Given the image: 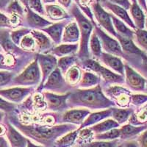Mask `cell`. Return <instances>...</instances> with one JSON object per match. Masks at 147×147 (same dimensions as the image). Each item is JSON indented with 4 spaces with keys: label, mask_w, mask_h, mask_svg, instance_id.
I'll return each mask as SVG.
<instances>
[{
    "label": "cell",
    "mask_w": 147,
    "mask_h": 147,
    "mask_svg": "<svg viewBox=\"0 0 147 147\" xmlns=\"http://www.w3.org/2000/svg\"><path fill=\"white\" fill-rule=\"evenodd\" d=\"M9 121L24 136L45 147H52L59 138L78 128L77 126L71 124L56 125L31 124L27 125L21 123L15 115L9 116Z\"/></svg>",
    "instance_id": "6da1fadb"
},
{
    "label": "cell",
    "mask_w": 147,
    "mask_h": 147,
    "mask_svg": "<svg viewBox=\"0 0 147 147\" xmlns=\"http://www.w3.org/2000/svg\"><path fill=\"white\" fill-rule=\"evenodd\" d=\"M69 108H85L89 110H102L115 107L113 102L104 94L101 85L90 88H74L67 99Z\"/></svg>",
    "instance_id": "7a4b0ae2"
},
{
    "label": "cell",
    "mask_w": 147,
    "mask_h": 147,
    "mask_svg": "<svg viewBox=\"0 0 147 147\" xmlns=\"http://www.w3.org/2000/svg\"><path fill=\"white\" fill-rule=\"evenodd\" d=\"M68 13L71 16L76 22L77 23L80 33V39L79 43V51L77 54V57L79 60H85V59L91 58L90 52H89V40L90 35L94 30V26L92 22L89 20L82 13L77 4L72 2L70 7L68 9Z\"/></svg>",
    "instance_id": "3957f363"
},
{
    "label": "cell",
    "mask_w": 147,
    "mask_h": 147,
    "mask_svg": "<svg viewBox=\"0 0 147 147\" xmlns=\"http://www.w3.org/2000/svg\"><path fill=\"white\" fill-rule=\"evenodd\" d=\"M41 81V73L36 57L25 69L16 75L12 80L10 86L36 87Z\"/></svg>",
    "instance_id": "277c9868"
},
{
    "label": "cell",
    "mask_w": 147,
    "mask_h": 147,
    "mask_svg": "<svg viewBox=\"0 0 147 147\" xmlns=\"http://www.w3.org/2000/svg\"><path fill=\"white\" fill-rule=\"evenodd\" d=\"M104 94L112 101L115 107L125 108L130 105L131 91L123 85H101Z\"/></svg>",
    "instance_id": "5b68a950"
},
{
    "label": "cell",
    "mask_w": 147,
    "mask_h": 147,
    "mask_svg": "<svg viewBox=\"0 0 147 147\" xmlns=\"http://www.w3.org/2000/svg\"><path fill=\"white\" fill-rule=\"evenodd\" d=\"M72 89L65 80L63 74L57 67L49 76L42 86L40 93L49 91L57 94H65L69 93Z\"/></svg>",
    "instance_id": "8992f818"
},
{
    "label": "cell",
    "mask_w": 147,
    "mask_h": 147,
    "mask_svg": "<svg viewBox=\"0 0 147 147\" xmlns=\"http://www.w3.org/2000/svg\"><path fill=\"white\" fill-rule=\"evenodd\" d=\"M94 30L99 37L101 45H102V52L115 55L124 60L125 56L117 39L107 33L97 24L94 26Z\"/></svg>",
    "instance_id": "52a82bcc"
},
{
    "label": "cell",
    "mask_w": 147,
    "mask_h": 147,
    "mask_svg": "<svg viewBox=\"0 0 147 147\" xmlns=\"http://www.w3.org/2000/svg\"><path fill=\"white\" fill-rule=\"evenodd\" d=\"M90 9L92 10L94 18L96 21V24L103 30H105L107 33L115 38L117 33L115 32L113 25L111 17H110V13L106 11L105 9H104L102 7L99 2H97L96 1H92L90 5Z\"/></svg>",
    "instance_id": "ba28073f"
},
{
    "label": "cell",
    "mask_w": 147,
    "mask_h": 147,
    "mask_svg": "<svg viewBox=\"0 0 147 147\" xmlns=\"http://www.w3.org/2000/svg\"><path fill=\"white\" fill-rule=\"evenodd\" d=\"M41 94L47 110L50 112L63 113L70 109L67 103L69 93L65 94H57L52 92L42 91Z\"/></svg>",
    "instance_id": "9c48e42d"
},
{
    "label": "cell",
    "mask_w": 147,
    "mask_h": 147,
    "mask_svg": "<svg viewBox=\"0 0 147 147\" xmlns=\"http://www.w3.org/2000/svg\"><path fill=\"white\" fill-rule=\"evenodd\" d=\"M36 59L41 73V81L38 86L36 91L40 93L42 86L46 82L49 76L57 66V58L50 53L36 54Z\"/></svg>",
    "instance_id": "30bf717a"
},
{
    "label": "cell",
    "mask_w": 147,
    "mask_h": 147,
    "mask_svg": "<svg viewBox=\"0 0 147 147\" xmlns=\"http://www.w3.org/2000/svg\"><path fill=\"white\" fill-rule=\"evenodd\" d=\"M146 80L140 73L124 62V85L129 90L144 91Z\"/></svg>",
    "instance_id": "8fae6325"
},
{
    "label": "cell",
    "mask_w": 147,
    "mask_h": 147,
    "mask_svg": "<svg viewBox=\"0 0 147 147\" xmlns=\"http://www.w3.org/2000/svg\"><path fill=\"white\" fill-rule=\"evenodd\" d=\"M35 90L34 87H15L0 89V96L14 104H22Z\"/></svg>",
    "instance_id": "7c38bea8"
},
{
    "label": "cell",
    "mask_w": 147,
    "mask_h": 147,
    "mask_svg": "<svg viewBox=\"0 0 147 147\" xmlns=\"http://www.w3.org/2000/svg\"><path fill=\"white\" fill-rule=\"evenodd\" d=\"M54 22H50L44 16L32 11L30 7L25 8V13L22 22V27L30 29V30H40L52 25Z\"/></svg>",
    "instance_id": "4fadbf2b"
},
{
    "label": "cell",
    "mask_w": 147,
    "mask_h": 147,
    "mask_svg": "<svg viewBox=\"0 0 147 147\" xmlns=\"http://www.w3.org/2000/svg\"><path fill=\"white\" fill-rule=\"evenodd\" d=\"M94 73L96 74L101 78V85H124V77L119 74L113 71L107 69V67L102 65L100 63H98Z\"/></svg>",
    "instance_id": "5bb4252c"
},
{
    "label": "cell",
    "mask_w": 147,
    "mask_h": 147,
    "mask_svg": "<svg viewBox=\"0 0 147 147\" xmlns=\"http://www.w3.org/2000/svg\"><path fill=\"white\" fill-rule=\"evenodd\" d=\"M91 111L85 108H71L61 114L60 124L80 126Z\"/></svg>",
    "instance_id": "9a60e30c"
},
{
    "label": "cell",
    "mask_w": 147,
    "mask_h": 147,
    "mask_svg": "<svg viewBox=\"0 0 147 147\" xmlns=\"http://www.w3.org/2000/svg\"><path fill=\"white\" fill-rule=\"evenodd\" d=\"M99 3H100V5H102V7L104 9H106L107 10H108L109 13L113 14L115 16L119 18L120 20L124 22L129 27H130L131 29L134 30H136V26H135L133 22L131 19L130 16L128 13L127 10H125L121 6L111 3V2L106 1V0H100Z\"/></svg>",
    "instance_id": "2e32d148"
},
{
    "label": "cell",
    "mask_w": 147,
    "mask_h": 147,
    "mask_svg": "<svg viewBox=\"0 0 147 147\" xmlns=\"http://www.w3.org/2000/svg\"><path fill=\"white\" fill-rule=\"evenodd\" d=\"M98 61L107 69L124 77V61L121 57L102 52Z\"/></svg>",
    "instance_id": "e0dca14e"
},
{
    "label": "cell",
    "mask_w": 147,
    "mask_h": 147,
    "mask_svg": "<svg viewBox=\"0 0 147 147\" xmlns=\"http://www.w3.org/2000/svg\"><path fill=\"white\" fill-rule=\"evenodd\" d=\"M73 20H74V18L60 21V22H56V23H53L52 25L49 26L46 28L41 29L40 31L47 34L49 37V38L52 40V42H53L55 46L59 45V44H61L64 28L69 22Z\"/></svg>",
    "instance_id": "ac0fdd59"
},
{
    "label": "cell",
    "mask_w": 147,
    "mask_h": 147,
    "mask_svg": "<svg viewBox=\"0 0 147 147\" xmlns=\"http://www.w3.org/2000/svg\"><path fill=\"white\" fill-rule=\"evenodd\" d=\"M30 34L35 40L36 53L48 54L55 47L49 37L40 30H31Z\"/></svg>",
    "instance_id": "d6986e66"
},
{
    "label": "cell",
    "mask_w": 147,
    "mask_h": 147,
    "mask_svg": "<svg viewBox=\"0 0 147 147\" xmlns=\"http://www.w3.org/2000/svg\"><path fill=\"white\" fill-rule=\"evenodd\" d=\"M45 16L50 22H60V21L73 18V17L60 5L55 4L44 5Z\"/></svg>",
    "instance_id": "ffe728a7"
},
{
    "label": "cell",
    "mask_w": 147,
    "mask_h": 147,
    "mask_svg": "<svg viewBox=\"0 0 147 147\" xmlns=\"http://www.w3.org/2000/svg\"><path fill=\"white\" fill-rule=\"evenodd\" d=\"M115 38L119 42L122 51L124 54V56H125L124 61H127L129 58L144 54L135 44V42L133 41L132 39L128 38L123 37L119 35H116Z\"/></svg>",
    "instance_id": "44dd1931"
},
{
    "label": "cell",
    "mask_w": 147,
    "mask_h": 147,
    "mask_svg": "<svg viewBox=\"0 0 147 147\" xmlns=\"http://www.w3.org/2000/svg\"><path fill=\"white\" fill-rule=\"evenodd\" d=\"M6 135L10 145L13 147H27L28 139L24 136L23 134L18 132L10 121H7L6 124Z\"/></svg>",
    "instance_id": "7402d4cb"
},
{
    "label": "cell",
    "mask_w": 147,
    "mask_h": 147,
    "mask_svg": "<svg viewBox=\"0 0 147 147\" xmlns=\"http://www.w3.org/2000/svg\"><path fill=\"white\" fill-rule=\"evenodd\" d=\"M80 33L76 21L69 22L65 27L63 32L61 44H77L80 42Z\"/></svg>",
    "instance_id": "603a6c76"
},
{
    "label": "cell",
    "mask_w": 147,
    "mask_h": 147,
    "mask_svg": "<svg viewBox=\"0 0 147 147\" xmlns=\"http://www.w3.org/2000/svg\"><path fill=\"white\" fill-rule=\"evenodd\" d=\"M111 114H112L111 107L105 109V110H98L96 112L90 113L88 115V117L85 119V120L84 121L83 123L80 126L79 129H82L87 128V127L95 125L97 123L111 117Z\"/></svg>",
    "instance_id": "cb8c5ba5"
},
{
    "label": "cell",
    "mask_w": 147,
    "mask_h": 147,
    "mask_svg": "<svg viewBox=\"0 0 147 147\" xmlns=\"http://www.w3.org/2000/svg\"><path fill=\"white\" fill-rule=\"evenodd\" d=\"M79 43L77 44H60L55 46L49 52L57 57H62L70 55H76L79 51Z\"/></svg>",
    "instance_id": "d4e9b609"
},
{
    "label": "cell",
    "mask_w": 147,
    "mask_h": 147,
    "mask_svg": "<svg viewBox=\"0 0 147 147\" xmlns=\"http://www.w3.org/2000/svg\"><path fill=\"white\" fill-rule=\"evenodd\" d=\"M131 19L136 26V30H143L145 28L146 15L144 10L140 7L138 2L132 3L129 8Z\"/></svg>",
    "instance_id": "484cf974"
},
{
    "label": "cell",
    "mask_w": 147,
    "mask_h": 147,
    "mask_svg": "<svg viewBox=\"0 0 147 147\" xmlns=\"http://www.w3.org/2000/svg\"><path fill=\"white\" fill-rule=\"evenodd\" d=\"M101 82H102L101 78L96 74L83 70L80 81L76 88H90L98 85H100Z\"/></svg>",
    "instance_id": "4316f807"
},
{
    "label": "cell",
    "mask_w": 147,
    "mask_h": 147,
    "mask_svg": "<svg viewBox=\"0 0 147 147\" xmlns=\"http://www.w3.org/2000/svg\"><path fill=\"white\" fill-rule=\"evenodd\" d=\"M120 129V138L121 140H127L132 138L136 137L138 135L140 134L146 129H147L146 125L136 126L131 124H124L121 127L119 128Z\"/></svg>",
    "instance_id": "83f0119b"
},
{
    "label": "cell",
    "mask_w": 147,
    "mask_h": 147,
    "mask_svg": "<svg viewBox=\"0 0 147 147\" xmlns=\"http://www.w3.org/2000/svg\"><path fill=\"white\" fill-rule=\"evenodd\" d=\"M125 62V61H124ZM127 63L132 67L135 70L140 73L144 78L147 79V56L145 54L138 55L135 57L129 59L126 61Z\"/></svg>",
    "instance_id": "f1b7e54d"
},
{
    "label": "cell",
    "mask_w": 147,
    "mask_h": 147,
    "mask_svg": "<svg viewBox=\"0 0 147 147\" xmlns=\"http://www.w3.org/2000/svg\"><path fill=\"white\" fill-rule=\"evenodd\" d=\"M110 17H111L113 25V27L117 35L126 37V38H128L133 39L135 30L131 29L130 27H129L124 22L120 20L119 18L115 16L113 14L110 13Z\"/></svg>",
    "instance_id": "f546056e"
},
{
    "label": "cell",
    "mask_w": 147,
    "mask_h": 147,
    "mask_svg": "<svg viewBox=\"0 0 147 147\" xmlns=\"http://www.w3.org/2000/svg\"><path fill=\"white\" fill-rule=\"evenodd\" d=\"M111 110H112L111 118L117 122L119 125L125 124L127 121H129V119L135 111L133 108L129 107L125 108L112 107Z\"/></svg>",
    "instance_id": "4dcf8cb0"
},
{
    "label": "cell",
    "mask_w": 147,
    "mask_h": 147,
    "mask_svg": "<svg viewBox=\"0 0 147 147\" xmlns=\"http://www.w3.org/2000/svg\"><path fill=\"white\" fill-rule=\"evenodd\" d=\"M82 70L78 65H74L67 71L64 77L66 82L72 88H76L82 77Z\"/></svg>",
    "instance_id": "1f68e13d"
},
{
    "label": "cell",
    "mask_w": 147,
    "mask_h": 147,
    "mask_svg": "<svg viewBox=\"0 0 147 147\" xmlns=\"http://www.w3.org/2000/svg\"><path fill=\"white\" fill-rule=\"evenodd\" d=\"M79 132L80 129L78 127L75 130L65 134L55 141L52 147H71L77 140Z\"/></svg>",
    "instance_id": "d6a6232c"
},
{
    "label": "cell",
    "mask_w": 147,
    "mask_h": 147,
    "mask_svg": "<svg viewBox=\"0 0 147 147\" xmlns=\"http://www.w3.org/2000/svg\"><path fill=\"white\" fill-rule=\"evenodd\" d=\"M119 126L120 125L115 120H113L111 118H109V119H105V120L97 123L95 125L89 127L88 128L95 135V134L103 133V132L110 130L112 129L119 128Z\"/></svg>",
    "instance_id": "836d02e7"
},
{
    "label": "cell",
    "mask_w": 147,
    "mask_h": 147,
    "mask_svg": "<svg viewBox=\"0 0 147 147\" xmlns=\"http://www.w3.org/2000/svg\"><path fill=\"white\" fill-rule=\"evenodd\" d=\"M88 47L90 57L98 60V59L100 57L101 54L102 53V49L99 37L96 35L94 30H93L91 35H90Z\"/></svg>",
    "instance_id": "e575fe53"
},
{
    "label": "cell",
    "mask_w": 147,
    "mask_h": 147,
    "mask_svg": "<svg viewBox=\"0 0 147 147\" xmlns=\"http://www.w3.org/2000/svg\"><path fill=\"white\" fill-rule=\"evenodd\" d=\"M143 107L137 112L134 111L133 113L129 119V124L136 126L145 125L147 122V103L144 104Z\"/></svg>",
    "instance_id": "d590c367"
},
{
    "label": "cell",
    "mask_w": 147,
    "mask_h": 147,
    "mask_svg": "<svg viewBox=\"0 0 147 147\" xmlns=\"http://www.w3.org/2000/svg\"><path fill=\"white\" fill-rule=\"evenodd\" d=\"M79 59L77 58V55L65 56V57H59L57 59V68L60 70L61 73L65 75L66 71L73 65H76L78 62Z\"/></svg>",
    "instance_id": "8d00e7d4"
},
{
    "label": "cell",
    "mask_w": 147,
    "mask_h": 147,
    "mask_svg": "<svg viewBox=\"0 0 147 147\" xmlns=\"http://www.w3.org/2000/svg\"><path fill=\"white\" fill-rule=\"evenodd\" d=\"M132 40L140 50L147 56V30L145 29L136 30Z\"/></svg>",
    "instance_id": "74e56055"
},
{
    "label": "cell",
    "mask_w": 147,
    "mask_h": 147,
    "mask_svg": "<svg viewBox=\"0 0 147 147\" xmlns=\"http://www.w3.org/2000/svg\"><path fill=\"white\" fill-rule=\"evenodd\" d=\"M94 139L96 140H113L120 138V129L119 128L112 129L110 130L100 134H95Z\"/></svg>",
    "instance_id": "f35d334b"
},
{
    "label": "cell",
    "mask_w": 147,
    "mask_h": 147,
    "mask_svg": "<svg viewBox=\"0 0 147 147\" xmlns=\"http://www.w3.org/2000/svg\"><path fill=\"white\" fill-rule=\"evenodd\" d=\"M19 47H21L23 50L27 51V52H35L36 53V45H35V40L30 33L25 35L22 39Z\"/></svg>",
    "instance_id": "ab89813d"
},
{
    "label": "cell",
    "mask_w": 147,
    "mask_h": 147,
    "mask_svg": "<svg viewBox=\"0 0 147 147\" xmlns=\"http://www.w3.org/2000/svg\"><path fill=\"white\" fill-rule=\"evenodd\" d=\"M30 32H31L30 29L25 28V27H21V28H18L17 30L12 31L10 35V39H11L12 41L13 42L14 44L19 47L22 39L25 35L30 34Z\"/></svg>",
    "instance_id": "60d3db41"
},
{
    "label": "cell",
    "mask_w": 147,
    "mask_h": 147,
    "mask_svg": "<svg viewBox=\"0 0 147 147\" xmlns=\"http://www.w3.org/2000/svg\"><path fill=\"white\" fill-rule=\"evenodd\" d=\"M119 139L113 140H96L83 144L80 147H117Z\"/></svg>",
    "instance_id": "b9f144b4"
},
{
    "label": "cell",
    "mask_w": 147,
    "mask_h": 147,
    "mask_svg": "<svg viewBox=\"0 0 147 147\" xmlns=\"http://www.w3.org/2000/svg\"><path fill=\"white\" fill-rule=\"evenodd\" d=\"M16 75V74L10 71H0V88L10 85Z\"/></svg>",
    "instance_id": "7bdbcfd3"
},
{
    "label": "cell",
    "mask_w": 147,
    "mask_h": 147,
    "mask_svg": "<svg viewBox=\"0 0 147 147\" xmlns=\"http://www.w3.org/2000/svg\"><path fill=\"white\" fill-rule=\"evenodd\" d=\"M28 7L36 13L45 16V10L41 0H29Z\"/></svg>",
    "instance_id": "ee69618b"
},
{
    "label": "cell",
    "mask_w": 147,
    "mask_h": 147,
    "mask_svg": "<svg viewBox=\"0 0 147 147\" xmlns=\"http://www.w3.org/2000/svg\"><path fill=\"white\" fill-rule=\"evenodd\" d=\"M147 103V94H133L131 95L130 105L135 107H140Z\"/></svg>",
    "instance_id": "f6af8a7d"
},
{
    "label": "cell",
    "mask_w": 147,
    "mask_h": 147,
    "mask_svg": "<svg viewBox=\"0 0 147 147\" xmlns=\"http://www.w3.org/2000/svg\"><path fill=\"white\" fill-rule=\"evenodd\" d=\"M16 107L17 106L16 104L5 100L2 97L0 96V110H2L5 113H12L15 111Z\"/></svg>",
    "instance_id": "bcb514c9"
},
{
    "label": "cell",
    "mask_w": 147,
    "mask_h": 147,
    "mask_svg": "<svg viewBox=\"0 0 147 147\" xmlns=\"http://www.w3.org/2000/svg\"><path fill=\"white\" fill-rule=\"evenodd\" d=\"M0 27L7 29L13 28L11 23H10V18L2 12H0Z\"/></svg>",
    "instance_id": "7dc6e473"
},
{
    "label": "cell",
    "mask_w": 147,
    "mask_h": 147,
    "mask_svg": "<svg viewBox=\"0 0 147 147\" xmlns=\"http://www.w3.org/2000/svg\"><path fill=\"white\" fill-rule=\"evenodd\" d=\"M106 1H108L111 3L121 6L127 10H129L131 5H132L129 0H106Z\"/></svg>",
    "instance_id": "c3c4849f"
},
{
    "label": "cell",
    "mask_w": 147,
    "mask_h": 147,
    "mask_svg": "<svg viewBox=\"0 0 147 147\" xmlns=\"http://www.w3.org/2000/svg\"><path fill=\"white\" fill-rule=\"evenodd\" d=\"M138 145L139 147H147V129L140 133Z\"/></svg>",
    "instance_id": "681fc988"
},
{
    "label": "cell",
    "mask_w": 147,
    "mask_h": 147,
    "mask_svg": "<svg viewBox=\"0 0 147 147\" xmlns=\"http://www.w3.org/2000/svg\"><path fill=\"white\" fill-rule=\"evenodd\" d=\"M14 0H0V12L5 13L8 5Z\"/></svg>",
    "instance_id": "f907efd6"
},
{
    "label": "cell",
    "mask_w": 147,
    "mask_h": 147,
    "mask_svg": "<svg viewBox=\"0 0 147 147\" xmlns=\"http://www.w3.org/2000/svg\"><path fill=\"white\" fill-rule=\"evenodd\" d=\"M57 2L60 4L61 7H63L64 9L68 10L72 4V0H57Z\"/></svg>",
    "instance_id": "816d5d0a"
},
{
    "label": "cell",
    "mask_w": 147,
    "mask_h": 147,
    "mask_svg": "<svg viewBox=\"0 0 147 147\" xmlns=\"http://www.w3.org/2000/svg\"><path fill=\"white\" fill-rule=\"evenodd\" d=\"M0 147H10L7 140L2 136H0Z\"/></svg>",
    "instance_id": "f5cc1de1"
},
{
    "label": "cell",
    "mask_w": 147,
    "mask_h": 147,
    "mask_svg": "<svg viewBox=\"0 0 147 147\" xmlns=\"http://www.w3.org/2000/svg\"><path fill=\"white\" fill-rule=\"evenodd\" d=\"M137 2L143 10H145L146 12H147L146 5V0H137Z\"/></svg>",
    "instance_id": "db71d44e"
},
{
    "label": "cell",
    "mask_w": 147,
    "mask_h": 147,
    "mask_svg": "<svg viewBox=\"0 0 147 147\" xmlns=\"http://www.w3.org/2000/svg\"><path fill=\"white\" fill-rule=\"evenodd\" d=\"M124 147H139V145L136 141H129L124 145Z\"/></svg>",
    "instance_id": "11a10c76"
},
{
    "label": "cell",
    "mask_w": 147,
    "mask_h": 147,
    "mask_svg": "<svg viewBox=\"0 0 147 147\" xmlns=\"http://www.w3.org/2000/svg\"><path fill=\"white\" fill-rule=\"evenodd\" d=\"M27 147H45V146H42V145H36V144H35L34 143H32L30 139H28V140H27Z\"/></svg>",
    "instance_id": "9f6ffc18"
},
{
    "label": "cell",
    "mask_w": 147,
    "mask_h": 147,
    "mask_svg": "<svg viewBox=\"0 0 147 147\" xmlns=\"http://www.w3.org/2000/svg\"><path fill=\"white\" fill-rule=\"evenodd\" d=\"M18 1L20 2L22 5H23V7H24V8H27V7H28L29 0H18Z\"/></svg>",
    "instance_id": "6f0895ef"
},
{
    "label": "cell",
    "mask_w": 147,
    "mask_h": 147,
    "mask_svg": "<svg viewBox=\"0 0 147 147\" xmlns=\"http://www.w3.org/2000/svg\"><path fill=\"white\" fill-rule=\"evenodd\" d=\"M42 3L44 5H49V4H54L56 2V0H41Z\"/></svg>",
    "instance_id": "680465c9"
},
{
    "label": "cell",
    "mask_w": 147,
    "mask_h": 147,
    "mask_svg": "<svg viewBox=\"0 0 147 147\" xmlns=\"http://www.w3.org/2000/svg\"><path fill=\"white\" fill-rule=\"evenodd\" d=\"M5 116V113L4 112V111H2V110H0V122L3 120Z\"/></svg>",
    "instance_id": "91938a15"
},
{
    "label": "cell",
    "mask_w": 147,
    "mask_h": 147,
    "mask_svg": "<svg viewBox=\"0 0 147 147\" xmlns=\"http://www.w3.org/2000/svg\"><path fill=\"white\" fill-rule=\"evenodd\" d=\"M145 29L146 30H147V16H146V20H145Z\"/></svg>",
    "instance_id": "94428289"
},
{
    "label": "cell",
    "mask_w": 147,
    "mask_h": 147,
    "mask_svg": "<svg viewBox=\"0 0 147 147\" xmlns=\"http://www.w3.org/2000/svg\"><path fill=\"white\" fill-rule=\"evenodd\" d=\"M132 3H134V2H137V0H129Z\"/></svg>",
    "instance_id": "6125c7cd"
},
{
    "label": "cell",
    "mask_w": 147,
    "mask_h": 147,
    "mask_svg": "<svg viewBox=\"0 0 147 147\" xmlns=\"http://www.w3.org/2000/svg\"><path fill=\"white\" fill-rule=\"evenodd\" d=\"M145 90H147V80H146V88Z\"/></svg>",
    "instance_id": "be15d7a7"
},
{
    "label": "cell",
    "mask_w": 147,
    "mask_h": 147,
    "mask_svg": "<svg viewBox=\"0 0 147 147\" xmlns=\"http://www.w3.org/2000/svg\"><path fill=\"white\" fill-rule=\"evenodd\" d=\"M94 1H96V2H99V1H100V0H94Z\"/></svg>",
    "instance_id": "e7e4bbea"
},
{
    "label": "cell",
    "mask_w": 147,
    "mask_h": 147,
    "mask_svg": "<svg viewBox=\"0 0 147 147\" xmlns=\"http://www.w3.org/2000/svg\"><path fill=\"white\" fill-rule=\"evenodd\" d=\"M146 9H147V0H146Z\"/></svg>",
    "instance_id": "03108f58"
},
{
    "label": "cell",
    "mask_w": 147,
    "mask_h": 147,
    "mask_svg": "<svg viewBox=\"0 0 147 147\" xmlns=\"http://www.w3.org/2000/svg\"><path fill=\"white\" fill-rule=\"evenodd\" d=\"M2 47H1V44H0V51H1V50H2Z\"/></svg>",
    "instance_id": "003e7915"
}]
</instances>
